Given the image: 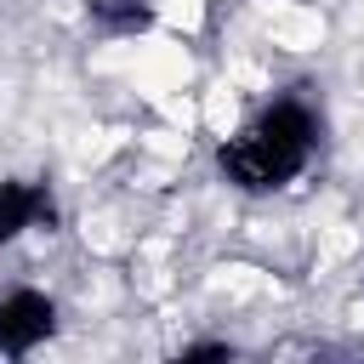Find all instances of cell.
I'll return each instance as SVG.
<instances>
[{"instance_id":"3","label":"cell","mask_w":364,"mask_h":364,"mask_svg":"<svg viewBox=\"0 0 364 364\" xmlns=\"http://www.w3.org/2000/svg\"><path fill=\"white\" fill-rule=\"evenodd\" d=\"M46 210V193L34 182H0V245L23 239Z\"/></svg>"},{"instance_id":"2","label":"cell","mask_w":364,"mask_h":364,"mask_svg":"<svg viewBox=\"0 0 364 364\" xmlns=\"http://www.w3.org/2000/svg\"><path fill=\"white\" fill-rule=\"evenodd\" d=\"M57 330V307L46 290H6L0 296V358H23L34 353L46 336Z\"/></svg>"},{"instance_id":"1","label":"cell","mask_w":364,"mask_h":364,"mask_svg":"<svg viewBox=\"0 0 364 364\" xmlns=\"http://www.w3.org/2000/svg\"><path fill=\"white\" fill-rule=\"evenodd\" d=\"M313 114L301 102H273L256 119H245L228 142H222V171L233 188L245 193H267L284 188L307 159H313Z\"/></svg>"}]
</instances>
